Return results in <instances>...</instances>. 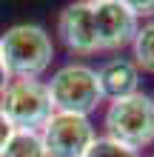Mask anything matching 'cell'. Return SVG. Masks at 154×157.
I'll return each mask as SVG.
<instances>
[{
  "label": "cell",
  "instance_id": "4fadbf2b",
  "mask_svg": "<svg viewBox=\"0 0 154 157\" xmlns=\"http://www.w3.org/2000/svg\"><path fill=\"white\" fill-rule=\"evenodd\" d=\"M12 132H14V128H12V123H9V120H6V114L0 112V151H3L6 140H9V137H12Z\"/></svg>",
  "mask_w": 154,
  "mask_h": 157
},
{
  "label": "cell",
  "instance_id": "9a60e30c",
  "mask_svg": "<svg viewBox=\"0 0 154 157\" xmlns=\"http://www.w3.org/2000/svg\"><path fill=\"white\" fill-rule=\"evenodd\" d=\"M151 157H154V154H151Z\"/></svg>",
  "mask_w": 154,
  "mask_h": 157
},
{
  "label": "cell",
  "instance_id": "7c38bea8",
  "mask_svg": "<svg viewBox=\"0 0 154 157\" xmlns=\"http://www.w3.org/2000/svg\"><path fill=\"white\" fill-rule=\"evenodd\" d=\"M126 3H129V9L134 12V17H137V20H143V17H146V20H151L154 17V3H143V0H126Z\"/></svg>",
  "mask_w": 154,
  "mask_h": 157
},
{
  "label": "cell",
  "instance_id": "30bf717a",
  "mask_svg": "<svg viewBox=\"0 0 154 157\" xmlns=\"http://www.w3.org/2000/svg\"><path fill=\"white\" fill-rule=\"evenodd\" d=\"M131 60L140 71L154 75V20L143 23L131 40Z\"/></svg>",
  "mask_w": 154,
  "mask_h": 157
},
{
  "label": "cell",
  "instance_id": "8992f818",
  "mask_svg": "<svg viewBox=\"0 0 154 157\" xmlns=\"http://www.w3.org/2000/svg\"><path fill=\"white\" fill-rule=\"evenodd\" d=\"M92 20L100 52H117L123 46H131L140 29V20L126 0H92Z\"/></svg>",
  "mask_w": 154,
  "mask_h": 157
},
{
  "label": "cell",
  "instance_id": "5bb4252c",
  "mask_svg": "<svg viewBox=\"0 0 154 157\" xmlns=\"http://www.w3.org/2000/svg\"><path fill=\"white\" fill-rule=\"evenodd\" d=\"M9 83H12V75H9V69H6V63H3V57H0V94L9 89Z\"/></svg>",
  "mask_w": 154,
  "mask_h": 157
},
{
  "label": "cell",
  "instance_id": "7a4b0ae2",
  "mask_svg": "<svg viewBox=\"0 0 154 157\" xmlns=\"http://www.w3.org/2000/svg\"><path fill=\"white\" fill-rule=\"evenodd\" d=\"M106 137L129 146V149H146L154 143V97L137 91L131 97L114 100L106 106L103 114Z\"/></svg>",
  "mask_w": 154,
  "mask_h": 157
},
{
  "label": "cell",
  "instance_id": "8fae6325",
  "mask_svg": "<svg viewBox=\"0 0 154 157\" xmlns=\"http://www.w3.org/2000/svg\"><path fill=\"white\" fill-rule=\"evenodd\" d=\"M83 157H143V154L137 149H129V146H123V143H117V140L103 134L88 146V151Z\"/></svg>",
  "mask_w": 154,
  "mask_h": 157
},
{
  "label": "cell",
  "instance_id": "ba28073f",
  "mask_svg": "<svg viewBox=\"0 0 154 157\" xmlns=\"http://www.w3.org/2000/svg\"><path fill=\"white\" fill-rule=\"evenodd\" d=\"M97 83H100L103 100L114 103L140 91V69L134 66L131 57H108L97 69Z\"/></svg>",
  "mask_w": 154,
  "mask_h": 157
},
{
  "label": "cell",
  "instance_id": "9c48e42d",
  "mask_svg": "<svg viewBox=\"0 0 154 157\" xmlns=\"http://www.w3.org/2000/svg\"><path fill=\"white\" fill-rule=\"evenodd\" d=\"M0 157H49V154H46L40 132H20V128H14L12 137L3 146V151H0Z\"/></svg>",
  "mask_w": 154,
  "mask_h": 157
},
{
  "label": "cell",
  "instance_id": "277c9868",
  "mask_svg": "<svg viewBox=\"0 0 154 157\" xmlns=\"http://www.w3.org/2000/svg\"><path fill=\"white\" fill-rule=\"evenodd\" d=\"M0 112L20 132H40L51 120L54 106L49 97V86L40 80H12L0 94Z\"/></svg>",
  "mask_w": 154,
  "mask_h": 157
},
{
  "label": "cell",
  "instance_id": "5b68a950",
  "mask_svg": "<svg viewBox=\"0 0 154 157\" xmlns=\"http://www.w3.org/2000/svg\"><path fill=\"white\" fill-rule=\"evenodd\" d=\"M40 137L49 157H83L97 140V128L88 117L54 112L51 120L40 128Z\"/></svg>",
  "mask_w": 154,
  "mask_h": 157
},
{
  "label": "cell",
  "instance_id": "52a82bcc",
  "mask_svg": "<svg viewBox=\"0 0 154 157\" xmlns=\"http://www.w3.org/2000/svg\"><path fill=\"white\" fill-rule=\"evenodd\" d=\"M57 34L63 46L74 54H94L97 37H94V20H92V0L71 3L60 12L57 17Z\"/></svg>",
  "mask_w": 154,
  "mask_h": 157
},
{
  "label": "cell",
  "instance_id": "6da1fadb",
  "mask_svg": "<svg viewBox=\"0 0 154 157\" xmlns=\"http://www.w3.org/2000/svg\"><path fill=\"white\" fill-rule=\"evenodd\" d=\"M0 57L12 80H37L54 60V40L43 26L17 23L0 34Z\"/></svg>",
  "mask_w": 154,
  "mask_h": 157
},
{
  "label": "cell",
  "instance_id": "3957f363",
  "mask_svg": "<svg viewBox=\"0 0 154 157\" xmlns=\"http://www.w3.org/2000/svg\"><path fill=\"white\" fill-rule=\"evenodd\" d=\"M46 86L54 112L60 114L88 117L100 103H106L100 94V83H97V69L86 66V63H69V66L57 69Z\"/></svg>",
  "mask_w": 154,
  "mask_h": 157
}]
</instances>
